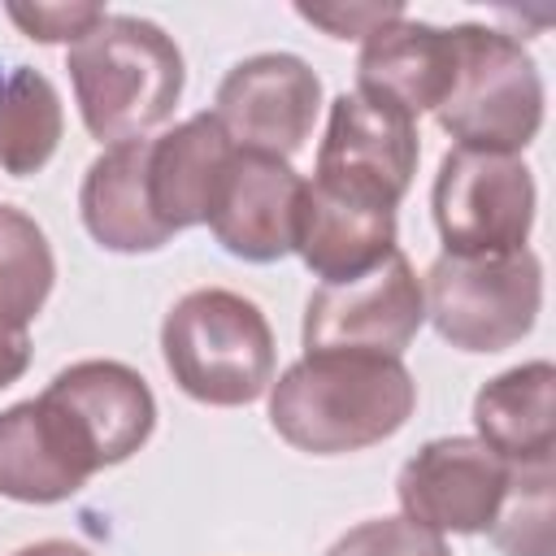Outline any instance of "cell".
<instances>
[{"label":"cell","mask_w":556,"mask_h":556,"mask_svg":"<svg viewBox=\"0 0 556 556\" xmlns=\"http://www.w3.org/2000/svg\"><path fill=\"white\" fill-rule=\"evenodd\" d=\"M417 382L400 356L304 352L269 382V426L308 456H343L404 430Z\"/></svg>","instance_id":"1"},{"label":"cell","mask_w":556,"mask_h":556,"mask_svg":"<svg viewBox=\"0 0 556 556\" xmlns=\"http://www.w3.org/2000/svg\"><path fill=\"white\" fill-rule=\"evenodd\" d=\"M65 70L78 117L104 148L148 139L152 126L169 122L187 83L178 43L156 22L135 13H104L83 39L70 43Z\"/></svg>","instance_id":"2"},{"label":"cell","mask_w":556,"mask_h":556,"mask_svg":"<svg viewBox=\"0 0 556 556\" xmlns=\"http://www.w3.org/2000/svg\"><path fill=\"white\" fill-rule=\"evenodd\" d=\"M161 356L174 387L213 408H243L274 382V330L265 313L226 287L187 291L161 321Z\"/></svg>","instance_id":"3"},{"label":"cell","mask_w":556,"mask_h":556,"mask_svg":"<svg viewBox=\"0 0 556 556\" xmlns=\"http://www.w3.org/2000/svg\"><path fill=\"white\" fill-rule=\"evenodd\" d=\"M30 404L48 452L78 486L130 460L156 430V395L122 361H74Z\"/></svg>","instance_id":"4"},{"label":"cell","mask_w":556,"mask_h":556,"mask_svg":"<svg viewBox=\"0 0 556 556\" xmlns=\"http://www.w3.org/2000/svg\"><path fill=\"white\" fill-rule=\"evenodd\" d=\"M434 117L456 148L521 156V148L543 130V78L534 56L508 30L460 22L456 78Z\"/></svg>","instance_id":"5"},{"label":"cell","mask_w":556,"mask_h":556,"mask_svg":"<svg viewBox=\"0 0 556 556\" xmlns=\"http://www.w3.org/2000/svg\"><path fill=\"white\" fill-rule=\"evenodd\" d=\"M426 317L460 352H504L521 343L543 308V261L530 248L500 256L443 252L426 269Z\"/></svg>","instance_id":"6"},{"label":"cell","mask_w":556,"mask_h":556,"mask_svg":"<svg viewBox=\"0 0 556 556\" xmlns=\"http://www.w3.org/2000/svg\"><path fill=\"white\" fill-rule=\"evenodd\" d=\"M534 174L517 152L447 148L430 187V213L452 256L517 252L534 226Z\"/></svg>","instance_id":"7"},{"label":"cell","mask_w":556,"mask_h":556,"mask_svg":"<svg viewBox=\"0 0 556 556\" xmlns=\"http://www.w3.org/2000/svg\"><path fill=\"white\" fill-rule=\"evenodd\" d=\"M426 321V295L413 261L395 248L378 269L352 282H321L304 304V352L404 356Z\"/></svg>","instance_id":"8"},{"label":"cell","mask_w":556,"mask_h":556,"mask_svg":"<svg viewBox=\"0 0 556 556\" xmlns=\"http://www.w3.org/2000/svg\"><path fill=\"white\" fill-rule=\"evenodd\" d=\"M321 78L295 52H256L226 70L213 96V117L235 148L291 161L317 122Z\"/></svg>","instance_id":"9"},{"label":"cell","mask_w":556,"mask_h":556,"mask_svg":"<svg viewBox=\"0 0 556 556\" xmlns=\"http://www.w3.org/2000/svg\"><path fill=\"white\" fill-rule=\"evenodd\" d=\"M417 156H421V135L413 117L361 91H343L330 100L313 182L400 208V200L413 187Z\"/></svg>","instance_id":"10"},{"label":"cell","mask_w":556,"mask_h":556,"mask_svg":"<svg viewBox=\"0 0 556 556\" xmlns=\"http://www.w3.org/2000/svg\"><path fill=\"white\" fill-rule=\"evenodd\" d=\"M508 478L513 465L482 439L447 434L421 443L404 460L395 495L404 517L430 534H486L504 504Z\"/></svg>","instance_id":"11"},{"label":"cell","mask_w":556,"mask_h":556,"mask_svg":"<svg viewBox=\"0 0 556 556\" xmlns=\"http://www.w3.org/2000/svg\"><path fill=\"white\" fill-rule=\"evenodd\" d=\"M300 195H304V178L291 169V161L235 148L208 200L204 226L230 256L269 265L295 252Z\"/></svg>","instance_id":"12"},{"label":"cell","mask_w":556,"mask_h":556,"mask_svg":"<svg viewBox=\"0 0 556 556\" xmlns=\"http://www.w3.org/2000/svg\"><path fill=\"white\" fill-rule=\"evenodd\" d=\"M456 78V26H430L408 13L365 35L356 56V91L400 109L404 117L434 113Z\"/></svg>","instance_id":"13"},{"label":"cell","mask_w":556,"mask_h":556,"mask_svg":"<svg viewBox=\"0 0 556 556\" xmlns=\"http://www.w3.org/2000/svg\"><path fill=\"white\" fill-rule=\"evenodd\" d=\"M295 252L321 282H352L395 252V208L321 182H304Z\"/></svg>","instance_id":"14"},{"label":"cell","mask_w":556,"mask_h":556,"mask_svg":"<svg viewBox=\"0 0 556 556\" xmlns=\"http://www.w3.org/2000/svg\"><path fill=\"white\" fill-rule=\"evenodd\" d=\"M230 152L235 143L213 113H195L174 130L148 139V200L169 235L208 222V200Z\"/></svg>","instance_id":"15"},{"label":"cell","mask_w":556,"mask_h":556,"mask_svg":"<svg viewBox=\"0 0 556 556\" xmlns=\"http://www.w3.org/2000/svg\"><path fill=\"white\" fill-rule=\"evenodd\" d=\"M78 213L87 235L122 256L156 252L174 239L156 222L148 200V139L113 143L87 165L78 187Z\"/></svg>","instance_id":"16"},{"label":"cell","mask_w":556,"mask_h":556,"mask_svg":"<svg viewBox=\"0 0 556 556\" xmlns=\"http://www.w3.org/2000/svg\"><path fill=\"white\" fill-rule=\"evenodd\" d=\"M552 391H556L552 361H526L495 374L473 395L478 439L508 465H556Z\"/></svg>","instance_id":"17"},{"label":"cell","mask_w":556,"mask_h":556,"mask_svg":"<svg viewBox=\"0 0 556 556\" xmlns=\"http://www.w3.org/2000/svg\"><path fill=\"white\" fill-rule=\"evenodd\" d=\"M65 130V109L48 74L35 65H13L0 83V169L13 178L39 174Z\"/></svg>","instance_id":"18"},{"label":"cell","mask_w":556,"mask_h":556,"mask_svg":"<svg viewBox=\"0 0 556 556\" xmlns=\"http://www.w3.org/2000/svg\"><path fill=\"white\" fill-rule=\"evenodd\" d=\"M56 282V256L35 217L0 204V330L26 334Z\"/></svg>","instance_id":"19"},{"label":"cell","mask_w":556,"mask_h":556,"mask_svg":"<svg viewBox=\"0 0 556 556\" xmlns=\"http://www.w3.org/2000/svg\"><path fill=\"white\" fill-rule=\"evenodd\" d=\"M83 486L52 460L30 400L0 413V495L17 504H61Z\"/></svg>","instance_id":"20"},{"label":"cell","mask_w":556,"mask_h":556,"mask_svg":"<svg viewBox=\"0 0 556 556\" xmlns=\"http://www.w3.org/2000/svg\"><path fill=\"white\" fill-rule=\"evenodd\" d=\"M552 486L556 465H513L504 504L486 530L504 556H552Z\"/></svg>","instance_id":"21"},{"label":"cell","mask_w":556,"mask_h":556,"mask_svg":"<svg viewBox=\"0 0 556 556\" xmlns=\"http://www.w3.org/2000/svg\"><path fill=\"white\" fill-rule=\"evenodd\" d=\"M326 556H452L443 534L421 530L408 517H369L339 534Z\"/></svg>","instance_id":"22"},{"label":"cell","mask_w":556,"mask_h":556,"mask_svg":"<svg viewBox=\"0 0 556 556\" xmlns=\"http://www.w3.org/2000/svg\"><path fill=\"white\" fill-rule=\"evenodd\" d=\"M4 13L22 26L26 39L74 43L104 17V4H4Z\"/></svg>","instance_id":"23"},{"label":"cell","mask_w":556,"mask_h":556,"mask_svg":"<svg viewBox=\"0 0 556 556\" xmlns=\"http://www.w3.org/2000/svg\"><path fill=\"white\" fill-rule=\"evenodd\" d=\"M295 13L321 30H330L334 39H365L378 26L395 22L404 9L400 4H295Z\"/></svg>","instance_id":"24"},{"label":"cell","mask_w":556,"mask_h":556,"mask_svg":"<svg viewBox=\"0 0 556 556\" xmlns=\"http://www.w3.org/2000/svg\"><path fill=\"white\" fill-rule=\"evenodd\" d=\"M30 334H9V330H0V391L4 387H13L26 369H30Z\"/></svg>","instance_id":"25"},{"label":"cell","mask_w":556,"mask_h":556,"mask_svg":"<svg viewBox=\"0 0 556 556\" xmlns=\"http://www.w3.org/2000/svg\"><path fill=\"white\" fill-rule=\"evenodd\" d=\"M13 556H96V552L83 543H70V539H39V543L17 547Z\"/></svg>","instance_id":"26"},{"label":"cell","mask_w":556,"mask_h":556,"mask_svg":"<svg viewBox=\"0 0 556 556\" xmlns=\"http://www.w3.org/2000/svg\"><path fill=\"white\" fill-rule=\"evenodd\" d=\"M0 83H4V78H0Z\"/></svg>","instance_id":"27"}]
</instances>
